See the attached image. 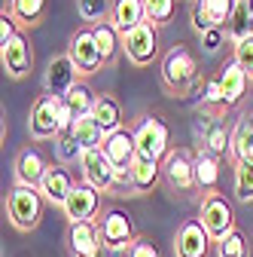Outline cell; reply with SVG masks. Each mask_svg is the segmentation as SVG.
Listing matches in <instances>:
<instances>
[{
  "mask_svg": "<svg viewBox=\"0 0 253 257\" xmlns=\"http://www.w3.org/2000/svg\"><path fill=\"white\" fill-rule=\"evenodd\" d=\"M159 74H162V86H165L171 95H189V92L202 83L198 58H196V52L189 49L186 43H177V46H171V49L162 55Z\"/></svg>",
  "mask_w": 253,
  "mask_h": 257,
  "instance_id": "1",
  "label": "cell"
},
{
  "mask_svg": "<svg viewBox=\"0 0 253 257\" xmlns=\"http://www.w3.org/2000/svg\"><path fill=\"white\" fill-rule=\"evenodd\" d=\"M43 208H46V199L37 187H24V184H16L6 196V217L10 223L18 230V233H30L43 220Z\"/></svg>",
  "mask_w": 253,
  "mask_h": 257,
  "instance_id": "2",
  "label": "cell"
},
{
  "mask_svg": "<svg viewBox=\"0 0 253 257\" xmlns=\"http://www.w3.org/2000/svg\"><path fill=\"white\" fill-rule=\"evenodd\" d=\"M134 141H138V156L162 163L171 153V128L159 113H146L134 125Z\"/></svg>",
  "mask_w": 253,
  "mask_h": 257,
  "instance_id": "3",
  "label": "cell"
},
{
  "mask_svg": "<svg viewBox=\"0 0 253 257\" xmlns=\"http://www.w3.org/2000/svg\"><path fill=\"white\" fill-rule=\"evenodd\" d=\"M98 233H101V245L104 251H125L138 242V227L134 217L122 208H107L98 217Z\"/></svg>",
  "mask_w": 253,
  "mask_h": 257,
  "instance_id": "4",
  "label": "cell"
},
{
  "mask_svg": "<svg viewBox=\"0 0 253 257\" xmlns=\"http://www.w3.org/2000/svg\"><path fill=\"white\" fill-rule=\"evenodd\" d=\"M198 223L208 230V236L214 239V245L220 239H226L235 227V208L226 196H220V193H208L202 199V208H198Z\"/></svg>",
  "mask_w": 253,
  "mask_h": 257,
  "instance_id": "5",
  "label": "cell"
},
{
  "mask_svg": "<svg viewBox=\"0 0 253 257\" xmlns=\"http://www.w3.org/2000/svg\"><path fill=\"white\" fill-rule=\"evenodd\" d=\"M68 55H70L74 68L80 71L82 80L92 77V74H98V71L104 68V55H101L98 40H94L92 25H86V28H80V31H74V34H70V40H68Z\"/></svg>",
  "mask_w": 253,
  "mask_h": 257,
  "instance_id": "6",
  "label": "cell"
},
{
  "mask_svg": "<svg viewBox=\"0 0 253 257\" xmlns=\"http://www.w3.org/2000/svg\"><path fill=\"white\" fill-rule=\"evenodd\" d=\"M30 138L34 141H55L61 135V98L52 95H37L34 104H30Z\"/></svg>",
  "mask_w": 253,
  "mask_h": 257,
  "instance_id": "7",
  "label": "cell"
},
{
  "mask_svg": "<svg viewBox=\"0 0 253 257\" xmlns=\"http://www.w3.org/2000/svg\"><path fill=\"white\" fill-rule=\"evenodd\" d=\"M196 132L202 135V150H208L210 156L223 159L232 153V125L226 122V116L202 110V116L196 119Z\"/></svg>",
  "mask_w": 253,
  "mask_h": 257,
  "instance_id": "8",
  "label": "cell"
},
{
  "mask_svg": "<svg viewBox=\"0 0 253 257\" xmlns=\"http://www.w3.org/2000/svg\"><path fill=\"white\" fill-rule=\"evenodd\" d=\"M122 52L128 55V61L134 68H150L156 61V55H159V28L152 22H144L140 28L132 31V34H125Z\"/></svg>",
  "mask_w": 253,
  "mask_h": 257,
  "instance_id": "9",
  "label": "cell"
},
{
  "mask_svg": "<svg viewBox=\"0 0 253 257\" xmlns=\"http://www.w3.org/2000/svg\"><path fill=\"white\" fill-rule=\"evenodd\" d=\"M61 211H64L68 223H94L101 217V190L88 187L86 181H76L74 193L68 196Z\"/></svg>",
  "mask_w": 253,
  "mask_h": 257,
  "instance_id": "10",
  "label": "cell"
},
{
  "mask_svg": "<svg viewBox=\"0 0 253 257\" xmlns=\"http://www.w3.org/2000/svg\"><path fill=\"white\" fill-rule=\"evenodd\" d=\"M162 178L171 190H180V193H189L196 190V156L189 150H171L165 159H162Z\"/></svg>",
  "mask_w": 253,
  "mask_h": 257,
  "instance_id": "11",
  "label": "cell"
},
{
  "mask_svg": "<svg viewBox=\"0 0 253 257\" xmlns=\"http://www.w3.org/2000/svg\"><path fill=\"white\" fill-rule=\"evenodd\" d=\"M80 181H86L88 187L101 190V193H113V184H116V169L113 163L104 156V150H86L82 159H80Z\"/></svg>",
  "mask_w": 253,
  "mask_h": 257,
  "instance_id": "12",
  "label": "cell"
},
{
  "mask_svg": "<svg viewBox=\"0 0 253 257\" xmlns=\"http://www.w3.org/2000/svg\"><path fill=\"white\" fill-rule=\"evenodd\" d=\"M64 248L70 257H101V233H98V220L94 223H68L64 233Z\"/></svg>",
  "mask_w": 253,
  "mask_h": 257,
  "instance_id": "13",
  "label": "cell"
},
{
  "mask_svg": "<svg viewBox=\"0 0 253 257\" xmlns=\"http://www.w3.org/2000/svg\"><path fill=\"white\" fill-rule=\"evenodd\" d=\"M12 169H16V184L37 187V190H40V184H43V178H46V172H49V159H46V153H43L37 144H28V147L18 150Z\"/></svg>",
  "mask_w": 253,
  "mask_h": 257,
  "instance_id": "14",
  "label": "cell"
},
{
  "mask_svg": "<svg viewBox=\"0 0 253 257\" xmlns=\"http://www.w3.org/2000/svg\"><path fill=\"white\" fill-rule=\"evenodd\" d=\"M214 239L198 220H183L174 236V254L177 257H210Z\"/></svg>",
  "mask_w": 253,
  "mask_h": 257,
  "instance_id": "15",
  "label": "cell"
},
{
  "mask_svg": "<svg viewBox=\"0 0 253 257\" xmlns=\"http://www.w3.org/2000/svg\"><path fill=\"white\" fill-rule=\"evenodd\" d=\"M104 156L113 163V169H132L134 159H138V141H134V128H116V132L104 135L101 144Z\"/></svg>",
  "mask_w": 253,
  "mask_h": 257,
  "instance_id": "16",
  "label": "cell"
},
{
  "mask_svg": "<svg viewBox=\"0 0 253 257\" xmlns=\"http://www.w3.org/2000/svg\"><path fill=\"white\" fill-rule=\"evenodd\" d=\"M80 80H82V77H80V71L74 68L70 55H68V52H64V55H55V58L49 61V68H46V77H43L46 95H52V98H64V95H68Z\"/></svg>",
  "mask_w": 253,
  "mask_h": 257,
  "instance_id": "17",
  "label": "cell"
},
{
  "mask_svg": "<svg viewBox=\"0 0 253 257\" xmlns=\"http://www.w3.org/2000/svg\"><path fill=\"white\" fill-rule=\"evenodd\" d=\"M235 10V0H192V28L198 34L210 28H223L229 25Z\"/></svg>",
  "mask_w": 253,
  "mask_h": 257,
  "instance_id": "18",
  "label": "cell"
},
{
  "mask_svg": "<svg viewBox=\"0 0 253 257\" xmlns=\"http://www.w3.org/2000/svg\"><path fill=\"white\" fill-rule=\"evenodd\" d=\"M0 58H4V71L12 77V80H22L30 74V68H34V49H30L28 37L18 34L12 43L0 46Z\"/></svg>",
  "mask_w": 253,
  "mask_h": 257,
  "instance_id": "19",
  "label": "cell"
},
{
  "mask_svg": "<svg viewBox=\"0 0 253 257\" xmlns=\"http://www.w3.org/2000/svg\"><path fill=\"white\" fill-rule=\"evenodd\" d=\"M74 187H76V181H74L70 169L58 163V166H49V172H46V178L40 184V193H43V199L49 205L64 208V202H68V196L74 193Z\"/></svg>",
  "mask_w": 253,
  "mask_h": 257,
  "instance_id": "20",
  "label": "cell"
},
{
  "mask_svg": "<svg viewBox=\"0 0 253 257\" xmlns=\"http://www.w3.org/2000/svg\"><path fill=\"white\" fill-rule=\"evenodd\" d=\"M216 80H220V86H223L226 107H229V110H232V107H238V104L244 101V95H247V86H250V77L241 71V64H238L235 58H229L223 68H220Z\"/></svg>",
  "mask_w": 253,
  "mask_h": 257,
  "instance_id": "21",
  "label": "cell"
},
{
  "mask_svg": "<svg viewBox=\"0 0 253 257\" xmlns=\"http://www.w3.org/2000/svg\"><path fill=\"white\" fill-rule=\"evenodd\" d=\"M110 22L116 25V31L122 37L132 34L134 28H140L146 22V4H144V0H113Z\"/></svg>",
  "mask_w": 253,
  "mask_h": 257,
  "instance_id": "22",
  "label": "cell"
},
{
  "mask_svg": "<svg viewBox=\"0 0 253 257\" xmlns=\"http://www.w3.org/2000/svg\"><path fill=\"white\" fill-rule=\"evenodd\" d=\"M226 37H229L232 46H238V43L253 37V0H235L232 19L226 25Z\"/></svg>",
  "mask_w": 253,
  "mask_h": 257,
  "instance_id": "23",
  "label": "cell"
},
{
  "mask_svg": "<svg viewBox=\"0 0 253 257\" xmlns=\"http://www.w3.org/2000/svg\"><path fill=\"white\" fill-rule=\"evenodd\" d=\"M61 104H64V110L74 116V122L76 119H82V116H92V110H94V104H98V92H94L86 80H80L64 98H61Z\"/></svg>",
  "mask_w": 253,
  "mask_h": 257,
  "instance_id": "24",
  "label": "cell"
},
{
  "mask_svg": "<svg viewBox=\"0 0 253 257\" xmlns=\"http://www.w3.org/2000/svg\"><path fill=\"white\" fill-rule=\"evenodd\" d=\"M132 175H134V193H138V196L152 193L156 187H159V181H165L162 178V163H156V159H144V156L134 159Z\"/></svg>",
  "mask_w": 253,
  "mask_h": 257,
  "instance_id": "25",
  "label": "cell"
},
{
  "mask_svg": "<svg viewBox=\"0 0 253 257\" xmlns=\"http://www.w3.org/2000/svg\"><path fill=\"white\" fill-rule=\"evenodd\" d=\"M229 156L235 159V163L253 156V110L241 113V119L232 125V153Z\"/></svg>",
  "mask_w": 253,
  "mask_h": 257,
  "instance_id": "26",
  "label": "cell"
},
{
  "mask_svg": "<svg viewBox=\"0 0 253 257\" xmlns=\"http://www.w3.org/2000/svg\"><path fill=\"white\" fill-rule=\"evenodd\" d=\"M196 187L202 193H216L220 187V159L210 156L208 150L196 153Z\"/></svg>",
  "mask_w": 253,
  "mask_h": 257,
  "instance_id": "27",
  "label": "cell"
},
{
  "mask_svg": "<svg viewBox=\"0 0 253 257\" xmlns=\"http://www.w3.org/2000/svg\"><path fill=\"white\" fill-rule=\"evenodd\" d=\"M92 116L98 119V125L104 128V135H110V132H116V128H122V104L113 98V95H107V92L98 95V104H94Z\"/></svg>",
  "mask_w": 253,
  "mask_h": 257,
  "instance_id": "28",
  "label": "cell"
},
{
  "mask_svg": "<svg viewBox=\"0 0 253 257\" xmlns=\"http://www.w3.org/2000/svg\"><path fill=\"white\" fill-rule=\"evenodd\" d=\"M92 31H94V40H98V46H101L104 64H113L116 55H119V49H122V40H125V37L116 31V25H113L110 19H104V22H98V25H92Z\"/></svg>",
  "mask_w": 253,
  "mask_h": 257,
  "instance_id": "29",
  "label": "cell"
},
{
  "mask_svg": "<svg viewBox=\"0 0 253 257\" xmlns=\"http://www.w3.org/2000/svg\"><path fill=\"white\" fill-rule=\"evenodd\" d=\"M70 132H74L76 144L82 147V153H86V150H98V147L104 144V128L98 125V119H94V116H82V119H76Z\"/></svg>",
  "mask_w": 253,
  "mask_h": 257,
  "instance_id": "30",
  "label": "cell"
},
{
  "mask_svg": "<svg viewBox=\"0 0 253 257\" xmlns=\"http://www.w3.org/2000/svg\"><path fill=\"white\" fill-rule=\"evenodd\" d=\"M10 16H12L18 25H24V28H34V25H40L43 16H46V0H16L12 10H10Z\"/></svg>",
  "mask_w": 253,
  "mask_h": 257,
  "instance_id": "31",
  "label": "cell"
},
{
  "mask_svg": "<svg viewBox=\"0 0 253 257\" xmlns=\"http://www.w3.org/2000/svg\"><path fill=\"white\" fill-rule=\"evenodd\" d=\"M202 110H208V113H216V116H223V113L229 110V107H226L223 86H220V80H216V77L204 80V86H202Z\"/></svg>",
  "mask_w": 253,
  "mask_h": 257,
  "instance_id": "32",
  "label": "cell"
},
{
  "mask_svg": "<svg viewBox=\"0 0 253 257\" xmlns=\"http://www.w3.org/2000/svg\"><path fill=\"white\" fill-rule=\"evenodd\" d=\"M235 199L238 202L253 199V156L235 163Z\"/></svg>",
  "mask_w": 253,
  "mask_h": 257,
  "instance_id": "33",
  "label": "cell"
},
{
  "mask_svg": "<svg viewBox=\"0 0 253 257\" xmlns=\"http://www.w3.org/2000/svg\"><path fill=\"white\" fill-rule=\"evenodd\" d=\"M55 156H58L61 166H70V163H80V159H82V147L76 144L74 132H61L55 138Z\"/></svg>",
  "mask_w": 253,
  "mask_h": 257,
  "instance_id": "34",
  "label": "cell"
},
{
  "mask_svg": "<svg viewBox=\"0 0 253 257\" xmlns=\"http://www.w3.org/2000/svg\"><path fill=\"white\" fill-rule=\"evenodd\" d=\"M76 10H80V19H82V22L98 25V22L110 19L113 4H110V0H76Z\"/></svg>",
  "mask_w": 253,
  "mask_h": 257,
  "instance_id": "35",
  "label": "cell"
},
{
  "mask_svg": "<svg viewBox=\"0 0 253 257\" xmlns=\"http://www.w3.org/2000/svg\"><path fill=\"white\" fill-rule=\"evenodd\" d=\"M144 4H146V22H152L156 28L168 25L177 13V0H144Z\"/></svg>",
  "mask_w": 253,
  "mask_h": 257,
  "instance_id": "36",
  "label": "cell"
},
{
  "mask_svg": "<svg viewBox=\"0 0 253 257\" xmlns=\"http://www.w3.org/2000/svg\"><path fill=\"white\" fill-rule=\"evenodd\" d=\"M216 257H247V239L241 230H232L226 239L216 242Z\"/></svg>",
  "mask_w": 253,
  "mask_h": 257,
  "instance_id": "37",
  "label": "cell"
},
{
  "mask_svg": "<svg viewBox=\"0 0 253 257\" xmlns=\"http://www.w3.org/2000/svg\"><path fill=\"white\" fill-rule=\"evenodd\" d=\"M232 58L241 64V71L253 80V37H250V40H244V43H238V46L232 49Z\"/></svg>",
  "mask_w": 253,
  "mask_h": 257,
  "instance_id": "38",
  "label": "cell"
},
{
  "mask_svg": "<svg viewBox=\"0 0 253 257\" xmlns=\"http://www.w3.org/2000/svg\"><path fill=\"white\" fill-rule=\"evenodd\" d=\"M198 37H202V49L208 55H216L226 46V31L223 28H210V31H204V34H198Z\"/></svg>",
  "mask_w": 253,
  "mask_h": 257,
  "instance_id": "39",
  "label": "cell"
},
{
  "mask_svg": "<svg viewBox=\"0 0 253 257\" xmlns=\"http://www.w3.org/2000/svg\"><path fill=\"white\" fill-rule=\"evenodd\" d=\"M18 34H22V31H18V22H16L10 13H4V16H0V46L12 43Z\"/></svg>",
  "mask_w": 253,
  "mask_h": 257,
  "instance_id": "40",
  "label": "cell"
},
{
  "mask_svg": "<svg viewBox=\"0 0 253 257\" xmlns=\"http://www.w3.org/2000/svg\"><path fill=\"white\" fill-rule=\"evenodd\" d=\"M132 257H162V251L150 236H138V242L132 245Z\"/></svg>",
  "mask_w": 253,
  "mask_h": 257,
  "instance_id": "41",
  "label": "cell"
},
{
  "mask_svg": "<svg viewBox=\"0 0 253 257\" xmlns=\"http://www.w3.org/2000/svg\"><path fill=\"white\" fill-rule=\"evenodd\" d=\"M104 257H132V248H125V251H104Z\"/></svg>",
  "mask_w": 253,
  "mask_h": 257,
  "instance_id": "42",
  "label": "cell"
}]
</instances>
